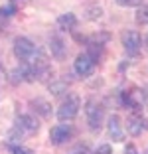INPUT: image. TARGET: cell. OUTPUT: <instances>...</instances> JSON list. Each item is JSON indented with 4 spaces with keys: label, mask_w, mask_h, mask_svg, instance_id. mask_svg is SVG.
<instances>
[{
    "label": "cell",
    "mask_w": 148,
    "mask_h": 154,
    "mask_svg": "<svg viewBox=\"0 0 148 154\" xmlns=\"http://www.w3.org/2000/svg\"><path fill=\"white\" fill-rule=\"evenodd\" d=\"M95 65H97V63H95V61L87 54H79L75 57V61H73V69H75V73L79 77H89V75H93Z\"/></svg>",
    "instance_id": "obj_9"
},
{
    "label": "cell",
    "mask_w": 148,
    "mask_h": 154,
    "mask_svg": "<svg viewBox=\"0 0 148 154\" xmlns=\"http://www.w3.org/2000/svg\"><path fill=\"white\" fill-rule=\"evenodd\" d=\"M38 48L34 45V42L28 40V38L24 36H18L16 40H14V55L22 61V63H32L34 61V57L38 55Z\"/></svg>",
    "instance_id": "obj_2"
},
{
    "label": "cell",
    "mask_w": 148,
    "mask_h": 154,
    "mask_svg": "<svg viewBox=\"0 0 148 154\" xmlns=\"http://www.w3.org/2000/svg\"><path fill=\"white\" fill-rule=\"evenodd\" d=\"M85 54L97 63L99 59L103 57V54H105V45L103 44H95V42H87V51Z\"/></svg>",
    "instance_id": "obj_15"
},
{
    "label": "cell",
    "mask_w": 148,
    "mask_h": 154,
    "mask_svg": "<svg viewBox=\"0 0 148 154\" xmlns=\"http://www.w3.org/2000/svg\"><path fill=\"white\" fill-rule=\"evenodd\" d=\"M144 128H148V121H144L140 115H130L126 119V132L130 136H140L144 132Z\"/></svg>",
    "instance_id": "obj_11"
},
{
    "label": "cell",
    "mask_w": 148,
    "mask_h": 154,
    "mask_svg": "<svg viewBox=\"0 0 148 154\" xmlns=\"http://www.w3.org/2000/svg\"><path fill=\"white\" fill-rule=\"evenodd\" d=\"M136 24H140V26H146L148 24V4L146 6H140L138 10H136Z\"/></svg>",
    "instance_id": "obj_17"
},
{
    "label": "cell",
    "mask_w": 148,
    "mask_h": 154,
    "mask_svg": "<svg viewBox=\"0 0 148 154\" xmlns=\"http://www.w3.org/2000/svg\"><path fill=\"white\" fill-rule=\"evenodd\" d=\"M30 75H32V81H40V83L54 81V67L49 63V59L45 57V54L38 51L34 61L30 63Z\"/></svg>",
    "instance_id": "obj_1"
},
{
    "label": "cell",
    "mask_w": 148,
    "mask_h": 154,
    "mask_svg": "<svg viewBox=\"0 0 148 154\" xmlns=\"http://www.w3.org/2000/svg\"><path fill=\"white\" fill-rule=\"evenodd\" d=\"M85 117H87V125L91 131H99L103 125V117H105V109L103 105L97 99H89L85 103Z\"/></svg>",
    "instance_id": "obj_4"
},
{
    "label": "cell",
    "mask_w": 148,
    "mask_h": 154,
    "mask_svg": "<svg viewBox=\"0 0 148 154\" xmlns=\"http://www.w3.org/2000/svg\"><path fill=\"white\" fill-rule=\"evenodd\" d=\"M30 107H32V111L36 115H40V117H44V119H49L51 117V105L48 103L45 99H32L30 101Z\"/></svg>",
    "instance_id": "obj_13"
},
{
    "label": "cell",
    "mask_w": 148,
    "mask_h": 154,
    "mask_svg": "<svg viewBox=\"0 0 148 154\" xmlns=\"http://www.w3.org/2000/svg\"><path fill=\"white\" fill-rule=\"evenodd\" d=\"M77 26V16L73 12H67V14H61L57 18V28L63 30V32H73Z\"/></svg>",
    "instance_id": "obj_14"
},
{
    "label": "cell",
    "mask_w": 148,
    "mask_h": 154,
    "mask_svg": "<svg viewBox=\"0 0 148 154\" xmlns=\"http://www.w3.org/2000/svg\"><path fill=\"white\" fill-rule=\"evenodd\" d=\"M65 89H67V81H51L49 83V91L54 95H61V93H65Z\"/></svg>",
    "instance_id": "obj_18"
},
{
    "label": "cell",
    "mask_w": 148,
    "mask_h": 154,
    "mask_svg": "<svg viewBox=\"0 0 148 154\" xmlns=\"http://www.w3.org/2000/svg\"><path fill=\"white\" fill-rule=\"evenodd\" d=\"M121 42H122V48L128 55H138L140 48H142V38L136 30H126L122 32L121 36Z\"/></svg>",
    "instance_id": "obj_6"
},
{
    "label": "cell",
    "mask_w": 148,
    "mask_h": 154,
    "mask_svg": "<svg viewBox=\"0 0 148 154\" xmlns=\"http://www.w3.org/2000/svg\"><path fill=\"white\" fill-rule=\"evenodd\" d=\"M79 109H81V99L77 95H67V99L57 109V119L61 122H71L79 115Z\"/></svg>",
    "instance_id": "obj_5"
},
{
    "label": "cell",
    "mask_w": 148,
    "mask_h": 154,
    "mask_svg": "<svg viewBox=\"0 0 148 154\" xmlns=\"http://www.w3.org/2000/svg\"><path fill=\"white\" fill-rule=\"evenodd\" d=\"M10 152L12 154H36L32 148H26L22 144H10Z\"/></svg>",
    "instance_id": "obj_19"
},
{
    "label": "cell",
    "mask_w": 148,
    "mask_h": 154,
    "mask_svg": "<svg viewBox=\"0 0 148 154\" xmlns=\"http://www.w3.org/2000/svg\"><path fill=\"white\" fill-rule=\"evenodd\" d=\"M14 128H18L22 134H36L40 131V122H38V119L34 115H20L16 119Z\"/></svg>",
    "instance_id": "obj_8"
},
{
    "label": "cell",
    "mask_w": 148,
    "mask_h": 154,
    "mask_svg": "<svg viewBox=\"0 0 148 154\" xmlns=\"http://www.w3.org/2000/svg\"><path fill=\"white\" fill-rule=\"evenodd\" d=\"M146 97H148L146 91L138 89V87H128V89H125L121 93V103L125 105V107H128V109H132V111L138 113V111L144 109Z\"/></svg>",
    "instance_id": "obj_3"
},
{
    "label": "cell",
    "mask_w": 148,
    "mask_h": 154,
    "mask_svg": "<svg viewBox=\"0 0 148 154\" xmlns=\"http://www.w3.org/2000/svg\"><path fill=\"white\" fill-rule=\"evenodd\" d=\"M125 154H138V152H136V146H134V144H126Z\"/></svg>",
    "instance_id": "obj_22"
},
{
    "label": "cell",
    "mask_w": 148,
    "mask_h": 154,
    "mask_svg": "<svg viewBox=\"0 0 148 154\" xmlns=\"http://www.w3.org/2000/svg\"><path fill=\"white\" fill-rule=\"evenodd\" d=\"M95 154H113V148L109 144H101L97 150H95Z\"/></svg>",
    "instance_id": "obj_21"
},
{
    "label": "cell",
    "mask_w": 148,
    "mask_h": 154,
    "mask_svg": "<svg viewBox=\"0 0 148 154\" xmlns=\"http://www.w3.org/2000/svg\"><path fill=\"white\" fill-rule=\"evenodd\" d=\"M49 48H51V55H54L57 61H63V59L67 57V45H65V42L59 36H54L49 40Z\"/></svg>",
    "instance_id": "obj_12"
},
{
    "label": "cell",
    "mask_w": 148,
    "mask_h": 154,
    "mask_svg": "<svg viewBox=\"0 0 148 154\" xmlns=\"http://www.w3.org/2000/svg\"><path fill=\"white\" fill-rule=\"evenodd\" d=\"M144 44H146V48H148V34H146V40H144Z\"/></svg>",
    "instance_id": "obj_25"
},
{
    "label": "cell",
    "mask_w": 148,
    "mask_h": 154,
    "mask_svg": "<svg viewBox=\"0 0 148 154\" xmlns=\"http://www.w3.org/2000/svg\"><path fill=\"white\" fill-rule=\"evenodd\" d=\"M146 154H148V150H146Z\"/></svg>",
    "instance_id": "obj_27"
},
{
    "label": "cell",
    "mask_w": 148,
    "mask_h": 154,
    "mask_svg": "<svg viewBox=\"0 0 148 154\" xmlns=\"http://www.w3.org/2000/svg\"><path fill=\"white\" fill-rule=\"evenodd\" d=\"M73 154H87V150L83 148V150H77V152H73Z\"/></svg>",
    "instance_id": "obj_24"
},
{
    "label": "cell",
    "mask_w": 148,
    "mask_h": 154,
    "mask_svg": "<svg viewBox=\"0 0 148 154\" xmlns=\"http://www.w3.org/2000/svg\"><path fill=\"white\" fill-rule=\"evenodd\" d=\"M119 6H125V8H134V6H140L142 0H115Z\"/></svg>",
    "instance_id": "obj_20"
},
{
    "label": "cell",
    "mask_w": 148,
    "mask_h": 154,
    "mask_svg": "<svg viewBox=\"0 0 148 154\" xmlns=\"http://www.w3.org/2000/svg\"><path fill=\"white\" fill-rule=\"evenodd\" d=\"M16 12H18L16 2H8V4L0 6V18H10V16H14Z\"/></svg>",
    "instance_id": "obj_16"
},
{
    "label": "cell",
    "mask_w": 148,
    "mask_h": 154,
    "mask_svg": "<svg viewBox=\"0 0 148 154\" xmlns=\"http://www.w3.org/2000/svg\"><path fill=\"white\" fill-rule=\"evenodd\" d=\"M10 2H14V0H10Z\"/></svg>",
    "instance_id": "obj_26"
},
{
    "label": "cell",
    "mask_w": 148,
    "mask_h": 154,
    "mask_svg": "<svg viewBox=\"0 0 148 154\" xmlns=\"http://www.w3.org/2000/svg\"><path fill=\"white\" fill-rule=\"evenodd\" d=\"M107 132L111 136V140L122 142L125 140V128H122V121L119 115H111L107 121Z\"/></svg>",
    "instance_id": "obj_10"
},
{
    "label": "cell",
    "mask_w": 148,
    "mask_h": 154,
    "mask_svg": "<svg viewBox=\"0 0 148 154\" xmlns=\"http://www.w3.org/2000/svg\"><path fill=\"white\" fill-rule=\"evenodd\" d=\"M0 83H4V67L0 63Z\"/></svg>",
    "instance_id": "obj_23"
},
{
    "label": "cell",
    "mask_w": 148,
    "mask_h": 154,
    "mask_svg": "<svg viewBox=\"0 0 148 154\" xmlns=\"http://www.w3.org/2000/svg\"><path fill=\"white\" fill-rule=\"evenodd\" d=\"M73 125H55V127H51V131H49V142L55 146L63 144V142H67L69 138L73 136Z\"/></svg>",
    "instance_id": "obj_7"
}]
</instances>
